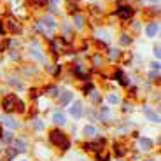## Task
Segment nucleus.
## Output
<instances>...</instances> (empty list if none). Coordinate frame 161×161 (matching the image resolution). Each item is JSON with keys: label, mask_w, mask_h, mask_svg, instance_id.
I'll return each mask as SVG.
<instances>
[{"label": "nucleus", "mask_w": 161, "mask_h": 161, "mask_svg": "<svg viewBox=\"0 0 161 161\" xmlns=\"http://www.w3.org/2000/svg\"><path fill=\"white\" fill-rule=\"evenodd\" d=\"M70 114H72L74 117H80V114H82V105L77 102V103H74L72 107H70Z\"/></svg>", "instance_id": "20e7f679"}, {"label": "nucleus", "mask_w": 161, "mask_h": 161, "mask_svg": "<svg viewBox=\"0 0 161 161\" xmlns=\"http://www.w3.org/2000/svg\"><path fill=\"white\" fill-rule=\"evenodd\" d=\"M117 14H119L121 18H130L133 14V11H131V9H119V11H117Z\"/></svg>", "instance_id": "f8f14e48"}, {"label": "nucleus", "mask_w": 161, "mask_h": 161, "mask_svg": "<svg viewBox=\"0 0 161 161\" xmlns=\"http://www.w3.org/2000/svg\"><path fill=\"white\" fill-rule=\"evenodd\" d=\"M121 42L123 44H130V37H121Z\"/></svg>", "instance_id": "412c9836"}, {"label": "nucleus", "mask_w": 161, "mask_h": 161, "mask_svg": "<svg viewBox=\"0 0 161 161\" xmlns=\"http://www.w3.org/2000/svg\"><path fill=\"white\" fill-rule=\"evenodd\" d=\"M53 49L56 53H63L67 49V44H65L63 39H58V40H53Z\"/></svg>", "instance_id": "7ed1b4c3"}, {"label": "nucleus", "mask_w": 161, "mask_h": 161, "mask_svg": "<svg viewBox=\"0 0 161 161\" xmlns=\"http://www.w3.org/2000/svg\"><path fill=\"white\" fill-rule=\"evenodd\" d=\"M100 63H102V58L95 56V65H100Z\"/></svg>", "instance_id": "5701e85b"}, {"label": "nucleus", "mask_w": 161, "mask_h": 161, "mask_svg": "<svg viewBox=\"0 0 161 161\" xmlns=\"http://www.w3.org/2000/svg\"><path fill=\"white\" fill-rule=\"evenodd\" d=\"M30 54H32V56H35L37 60H40V61H42V63H46V58L42 56V54H40V53H37L35 49H32V51H30Z\"/></svg>", "instance_id": "2eb2a0df"}, {"label": "nucleus", "mask_w": 161, "mask_h": 161, "mask_svg": "<svg viewBox=\"0 0 161 161\" xmlns=\"http://www.w3.org/2000/svg\"><path fill=\"white\" fill-rule=\"evenodd\" d=\"M109 54H110V58H117L119 56V51H117V49H110Z\"/></svg>", "instance_id": "a211bd4d"}, {"label": "nucleus", "mask_w": 161, "mask_h": 161, "mask_svg": "<svg viewBox=\"0 0 161 161\" xmlns=\"http://www.w3.org/2000/svg\"><path fill=\"white\" fill-rule=\"evenodd\" d=\"M54 123H56V125H63L65 123V117H63V114H54Z\"/></svg>", "instance_id": "dca6fc26"}, {"label": "nucleus", "mask_w": 161, "mask_h": 161, "mask_svg": "<svg viewBox=\"0 0 161 161\" xmlns=\"http://www.w3.org/2000/svg\"><path fill=\"white\" fill-rule=\"evenodd\" d=\"M153 69L154 70H159V63H153Z\"/></svg>", "instance_id": "b1692460"}, {"label": "nucleus", "mask_w": 161, "mask_h": 161, "mask_svg": "<svg viewBox=\"0 0 161 161\" xmlns=\"http://www.w3.org/2000/svg\"><path fill=\"white\" fill-rule=\"evenodd\" d=\"M109 102L110 103H117V102H119V97H117V95H109Z\"/></svg>", "instance_id": "f3484780"}, {"label": "nucleus", "mask_w": 161, "mask_h": 161, "mask_svg": "<svg viewBox=\"0 0 161 161\" xmlns=\"http://www.w3.org/2000/svg\"><path fill=\"white\" fill-rule=\"evenodd\" d=\"M0 37H2V35H0ZM0 51H2V44H0Z\"/></svg>", "instance_id": "393cba45"}, {"label": "nucleus", "mask_w": 161, "mask_h": 161, "mask_svg": "<svg viewBox=\"0 0 161 161\" xmlns=\"http://www.w3.org/2000/svg\"><path fill=\"white\" fill-rule=\"evenodd\" d=\"M140 147L144 151H149L153 147V140H149V138H140Z\"/></svg>", "instance_id": "1a4fd4ad"}, {"label": "nucleus", "mask_w": 161, "mask_h": 161, "mask_svg": "<svg viewBox=\"0 0 161 161\" xmlns=\"http://www.w3.org/2000/svg\"><path fill=\"white\" fill-rule=\"evenodd\" d=\"M51 142L54 145L63 147V149H67V147H69V140H67V137H65L61 131H58V130H54V131L51 133Z\"/></svg>", "instance_id": "f257e3e1"}, {"label": "nucleus", "mask_w": 161, "mask_h": 161, "mask_svg": "<svg viewBox=\"0 0 161 161\" xmlns=\"http://www.w3.org/2000/svg\"><path fill=\"white\" fill-rule=\"evenodd\" d=\"M60 100H61V103H69L72 100V91H63L60 95Z\"/></svg>", "instance_id": "6e6552de"}, {"label": "nucleus", "mask_w": 161, "mask_h": 161, "mask_svg": "<svg viewBox=\"0 0 161 161\" xmlns=\"http://www.w3.org/2000/svg\"><path fill=\"white\" fill-rule=\"evenodd\" d=\"M100 119L102 121H110V110L107 109V107H103V109L100 110Z\"/></svg>", "instance_id": "9d476101"}, {"label": "nucleus", "mask_w": 161, "mask_h": 161, "mask_svg": "<svg viewBox=\"0 0 161 161\" xmlns=\"http://www.w3.org/2000/svg\"><path fill=\"white\" fill-rule=\"evenodd\" d=\"M2 123H4L7 128H11V130H16L18 128V121L11 119V117H4V119H2Z\"/></svg>", "instance_id": "423d86ee"}, {"label": "nucleus", "mask_w": 161, "mask_h": 161, "mask_svg": "<svg viewBox=\"0 0 161 161\" xmlns=\"http://www.w3.org/2000/svg\"><path fill=\"white\" fill-rule=\"evenodd\" d=\"M18 103H19V100H18L14 95H9V97L4 98V103H2V105H4V109L7 110V112H12V110L16 109L14 105H18Z\"/></svg>", "instance_id": "f03ea898"}, {"label": "nucleus", "mask_w": 161, "mask_h": 161, "mask_svg": "<svg viewBox=\"0 0 161 161\" xmlns=\"http://www.w3.org/2000/svg\"><path fill=\"white\" fill-rule=\"evenodd\" d=\"M44 25H46V26H49V28H54V26H56V25H54V21H53V18L51 16H46L44 18Z\"/></svg>", "instance_id": "4468645a"}, {"label": "nucleus", "mask_w": 161, "mask_h": 161, "mask_svg": "<svg viewBox=\"0 0 161 161\" xmlns=\"http://www.w3.org/2000/svg\"><path fill=\"white\" fill-rule=\"evenodd\" d=\"M151 2H158V0H151Z\"/></svg>", "instance_id": "a878e982"}, {"label": "nucleus", "mask_w": 161, "mask_h": 161, "mask_svg": "<svg viewBox=\"0 0 161 161\" xmlns=\"http://www.w3.org/2000/svg\"><path fill=\"white\" fill-rule=\"evenodd\" d=\"M144 112H145V116L149 117L151 121H154V123H159V116H158L156 112H153V110H151L149 107H145V109H144Z\"/></svg>", "instance_id": "39448f33"}, {"label": "nucleus", "mask_w": 161, "mask_h": 161, "mask_svg": "<svg viewBox=\"0 0 161 161\" xmlns=\"http://www.w3.org/2000/svg\"><path fill=\"white\" fill-rule=\"evenodd\" d=\"M32 4H35V5H44V2L46 0H30Z\"/></svg>", "instance_id": "6ab92c4d"}, {"label": "nucleus", "mask_w": 161, "mask_h": 161, "mask_svg": "<svg viewBox=\"0 0 161 161\" xmlns=\"http://www.w3.org/2000/svg\"><path fill=\"white\" fill-rule=\"evenodd\" d=\"M154 54H156V58H159V47H158V46L154 47Z\"/></svg>", "instance_id": "4be33fe9"}, {"label": "nucleus", "mask_w": 161, "mask_h": 161, "mask_svg": "<svg viewBox=\"0 0 161 161\" xmlns=\"http://www.w3.org/2000/svg\"><path fill=\"white\" fill-rule=\"evenodd\" d=\"M53 2H58V0H53Z\"/></svg>", "instance_id": "bb28decb"}, {"label": "nucleus", "mask_w": 161, "mask_h": 161, "mask_svg": "<svg viewBox=\"0 0 161 161\" xmlns=\"http://www.w3.org/2000/svg\"><path fill=\"white\" fill-rule=\"evenodd\" d=\"M75 25L77 26H82V18L80 16H75Z\"/></svg>", "instance_id": "aec40b11"}, {"label": "nucleus", "mask_w": 161, "mask_h": 161, "mask_svg": "<svg viewBox=\"0 0 161 161\" xmlns=\"http://www.w3.org/2000/svg\"><path fill=\"white\" fill-rule=\"evenodd\" d=\"M84 133H86V135H88V137H93V135L97 133V130H95V126L88 125V126H84Z\"/></svg>", "instance_id": "ddd939ff"}, {"label": "nucleus", "mask_w": 161, "mask_h": 161, "mask_svg": "<svg viewBox=\"0 0 161 161\" xmlns=\"http://www.w3.org/2000/svg\"><path fill=\"white\" fill-rule=\"evenodd\" d=\"M158 30H159V26H158L156 23H151L149 26H147V35L149 37H154L158 33Z\"/></svg>", "instance_id": "0eeeda50"}, {"label": "nucleus", "mask_w": 161, "mask_h": 161, "mask_svg": "<svg viewBox=\"0 0 161 161\" xmlns=\"http://www.w3.org/2000/svg\"><path fill=\"white\" fill-rule=\"evenodd\" d=\"M14 147H18L16 153H23L26 149V144H25V140H14Z\"/></svg>", "instance_id": "9b49d317"}]
</instances>
